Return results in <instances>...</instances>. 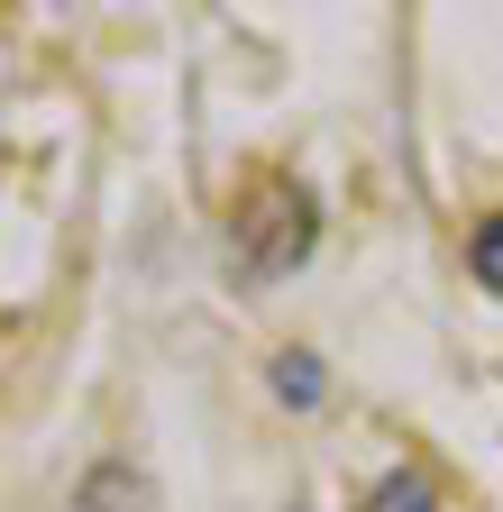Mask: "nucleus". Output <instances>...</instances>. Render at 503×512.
<instances>
[{"instance_id": "nucleus-4", "label": "nucleus", "mask_w": 503, "mask_h": 512, "mask_svg": "<svg viewBox=\"0 0 503 512\" xmlns=\"http://www.w3.org/2000/svg\"><path fill=\"white\" fill-rule=\"evenodd\" d=\"M476 284H494V293H503V220H485V229H476Z\"/></svg>"}, {"instance_id": "nucleus-3", "label": "nucleus", "mask_w": 503, "mask_h": 512, "mask_svg": "<svg viewBox=\"0 0 503 512\" xmlns=\"http://www.w3.org/2000/svg\"><path fill=\"white\" fill-rule=\"evenodd\" d=\"M275 394H284V403H321V357H311V348L275 357Z\"/></svg>"}, {"instance_id": "nucleus-1", "label": "nucleus", "mask_w": 503, "mask_h": 512, "mask_svg": "<svg viewBox=\"0 0 503 512\" xmlns=\"http://www.w3.org/2000/svg\"><path fill=\"white\" fill-rule=\"evenodd\" d=\"M74 512H147V476H138L129 458H110V467H92V476H83Z\"/></svg>"}, {"instance_id": "nucleus-2", "label": "nucleus", "mask_w": 503, "mask_h": 512, "mask_svg": "<svg viewBox=\"0 0 503 512\" xmlns=\"http://www.w3.org/2000/svg\"><path fill=\"white\" fill-rule=\"evenodd\" d=\"M366 512H439V494H430V476L403 467V476H385V485L366 494Z\"/></svg>"}]
</instances>
